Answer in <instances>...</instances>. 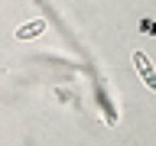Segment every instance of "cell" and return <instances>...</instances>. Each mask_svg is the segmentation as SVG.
Returning <instances> with one entry per match:
<instances>
[{"instance_id": "obj_1", "label": "cell", "mask_w": 156, "mask_h": 146, "mask_svg": "<svg viewBox=\"0 0 156 146\" xmlns=\"http://www.w3.org/2000/svg\"><path fill=\"white\" fill-rule=\"evenodd\" d=\"M133 65H136V71H140V78H143V85L150 88V91H156V68H153V62H150V55L136 49L133 52Z\"/></svg>"}, {"instance_id": "obj_2", "label": "cell", "mask_w": 156, "mask_h": 146, "mask_svg": "<svg viewBox=\"0 0 156 146\" xmlns=\"http://www.w3.org/2000/svg\"><path fill=\"white\" fill-rule=\"evenodd\" d=\"M42 33H46V19H42V16H36V19H29L26 26H20V29H16V39H23V42H26V39L42 36Z\"/></svg>"}]
</instances>
